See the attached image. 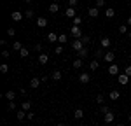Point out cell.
Here are the masks:
<instances>
[{
	"instance_id": "6da1fadb",
	"label": "cell",
	"mask_w": 131,
	"mask_h": 126,
	"mask_svg": "<svg viewBox=\"0 0 131 126\" xmlns=\"http://www.w3.org/2000/svg\"><path fill=\"white\" fill-rule=\"evenodd\" d=\"M117 82L121 84V86H126V84L129 82V75H126V74H119V75H117Z\"/></svg>"
},
{
	"instance_id": "7a4b0ae2",
	"label": "cell",
	"mask_w": 131,
	"mask_h": 126,
	"mask_svg": "<svg viewBox=\"0 0 131 126\" xmlns=\"http://www.w3.org/2000/svg\"><path fill=\"white\" fill-rule=\"evenodd\" d=\"M70 33L75 37V39H82V32H81V26H72L70 28Z\"/></svg>"
},
{
	"instance_id": "3957f363",
	"label": "cell",
	"mask_w": 131,
	"mask_h": 126,
	"mask_svg": "<svg viewBox=\"0 0 131 126\" xmlns=\"http://www.w3.org/2000/svg\"><path fill=\"white\" fill-rule=\"evenodd\" d=\"M72 47H73V51L77 52V51H81L82 47H84V44H82V40H81V39H75V40L72 42Z\"/></svg>"
},
{
	"instance_id": "277c9868",
	"label": "cell",
	"mask_w": 131,
	"mask_h": 126,
	"mask_svg": "<svg viewBox=\"0 0 131 126\" xmlns=\"http://www.w3.org/2000/svg\"><path fill=\"white\" fill-rule=\"evenodd\" d=\"M58 33H54V32H49L47 35H46V39H47V42H51V44H54V42H58Z\"/></svg>"
},
{
	"instance_id": "5b68a950",
	"label": "cell",
	"mask_w": 131,
	"mask_h": 126,
	"mask_svg": "<svg viewBox=\"0 0 131 126\" xmlns=\"http://www.w3.org/2000/svg\"><path fill=\"white\" fill-rule=\"evenodd\" d=\"M40 82H42V79H39V77H31L30 79V88L31 89H37V88L40 86Z\"/></svg>"
},
{
	"instance_id": "8992f818",
	"label": "cell",
	"mask_w": 131,
	"mask_h": 126,
	"mask_svg": "<svg viewBox=\"0 0 131 126\" xmlns=\"http://www.w3.org/2000/svg\"><path fill=\"white\" fill-rule=\"evenodd\" d=\"M89 81H91V75H89V74L82 72L81 75H79V82H81V84H88Z\"/></svg>"
},
{
	"instance_id": "52a82bcc",
	"label": "cell",
	"mask_w": 131,
	"mask_h": 126,
	"mask_svg": "<svg viewBox=\"0 0 131 126\" xmlns=\"http://www.w3.org/2000/svg\"><path fill=\"white\" fill-rule=\"evenodd\" d=\"M23 18H25V14L19 12V10H14V12L10 14V19H12V21H21Z\"/></svg>"
},
{
	"instance_id": "ba28073f",
	"label": "cell",
	"mask_w": 131,
	"mask_h": 126,
	"mask_svg": "<svg viewBox=\"0 0 131 126\" xmlns=\"http://www.w3.org/2000/svg\"><path fill=\"white\" fill-rule=\"evenodd\" d=\"M88 14H89L91 18H98V16H100V9H98L96 5H94V7H89V9H88Z\"/></svg>"
},
{
	"instance_id": "9c48e42d",
	"label": "cell",
	"mask_w": 131,
	"mask_h": 126,
	"mask_svg": "<svg viewBox=\"0 0 131 126\" xmlns=\"http://www.w3.org/2000/svg\"><path fill=\"white\" fill-rule=\"evenodd\" d=\"M108 74L110 75H119V65H115V63L108 65Z\"/></svg>"
},
{
	"instance_id": "30bf717a",
	"label": "cell",
	"mask_w": 131,
	"mask_h": 126,
	"mask_svg": "<svg viewBox=\"0 0 131 126\" xmlns=\"http://www.w3.org/2000/svg\"><path fill=\"white\" fill-rule=\"evenodd\" d=\"M110 39H108V37H101L100 39V46L101 47H103V49H107V47H110Z\"/></svg>"
},
{
	"instance_id": "8fae6325",
	"label": "cell",
	"mask_w": 131,
	"mask_h": 126,
	"mask_svg": "<svg viewBox=\"0 0 131 126\" xmlns=\"http://www.w3.org/2000/svg\"><path fill=\"white\" fill-rule=\"evenodd\" d=\"M77 14H75V9L73 7H68V9L65 10V18H68V19H73Z\"/></svg>"
},
{
	"instance_id": "7c38bea8",
	"label": "cell",
	"mask_w": 131,
	"mask_h": 126,
	"mask_svg": "<svg viewBox=\"0 0 131 126\" xmlns=\"http://www.w3.org/2000/svg\"><path fill=\"white\" fill-rule=\"evenodd\" d=\"M103 60H105L107 63H112L114 60H115V54H114L112 51H107V52H105V56H103Z\"/></svg>"
},
{
	"instance_id": "4fadbf2b",
	"label": "cell",
	"mask_w": 131,
	"mask_h": 126,
	"mask_svg": "<svg viewBox=\"0 0 131 126\" xmlns=\"http://www.w3.org/2000/svg\"><path fill=\"white\" fill-rule=\"evenodd\" d=\"M114 121H115V116H114V112H107V114H105V123H107V124H110V123H114Z\"/></svg>"
},
{
	"instance_id": "5bb4252c",
	"label": "cell",
	"mask_w": 131,
	"mask_h": 126,
	"mask_svg": "<svg viewBox=\"0 0 131 126\" xmlns=\"http://www.w3.org/2000/svg\"><path fill=\"white\" fill-rule=\"evenodd\" d=\"M47 23H49V21L46 19V18H37V26H39V28H46Z\"/></svg>"
},
{
	"instance_id": "9a60e30c",
	"label": "cell",
	"mask_w": 131,
	"mask_h": 126,
	"mask_svg": "<svg viewBox=\"0 0 131 126\" xmlns=\"http://www.w3.org/2000/svg\"><path fill=\"white\" fill-rule=\"evenodd\" d=\"M47 61H49V56H47L46 52H40V54H39V63H40V65H46Z\"/></svg>"
},
{
	"instance_id": "2e32d148",
	"label": "cell",
	"mask_w": 131,
	"mask_h": 126,
	"mask_svg": "<svg viewBox=\"0 0 131 126\" xmlns=\"http://www.w3.org/2000/svg\"><path fill=\"white\" fill-rule=\"evenodd\" d=\"M105 16H107L108 19H112V18L115 16V9H114V7H107V9H105Z\"/></svg>"
},
{
	"instance_id": "e0dca14e",
	"label": "cell",
	"mask_w": 131,
	"mask_h": 126,
	"mask_svg": "<svg viewBox=\"0 0 131 126\" xmlns=\"http://www.w3.org/2000/svg\"><path fill=\"white\" fill-rule=\"evenodd\" d=\"M58 10H60V5H58L56 2H51V5H49V12H51V14H56Z\"/></svg>"
},
{
	"instance_id": "ac0fdd59",
	"label": "cell",
	"mask_w": 131,
	"mask_h": 126,
	"mask_svg": "<svg viewBox=\"0 0 131 126\" xmlns=\"http://www.w3.org/2000/svg\"><path fill=\"white\" fill-rule=\"evenodd\" d=\"M119 96H121V93H119V91H115V89H112L110 93H108V98L114 100V102H115V100H119Z\"/></svg>"
},
{
	"instance_id": "d6986e66",
	"label": "cell",
	"mask_w": 131,
	"mask_h": 126,
	"mask_svg": "<svg viewBox=\"0 0 131 126\" xmlns=\"http://www.w3.org/2000/svg\"><path fill=\"white\" fill-rule=\"evenodd\" d=\"M82 65H84V61H82V58H77L75 61L72 63V67H73V68H77V70H79V68H82Z\"/></svg>"
},
{
	"instance_id": "ffe728a7",
	"label": "cell",
	"mask_w": 131,
	"mask_h": 126,
	"mask_svg": "<svg viewBox=\"0 0 131 126\" xmlns=\"http://www.w3.org/2000/svg\"><path fill=\"white\" fill-rule=\"evenodd\" d=\"M61 77H63V75H61L60 70H54V72L51 74V79H52V81H60Z\"/></svg>"
},
{
	"instance_id": "44dd1931",
	"label": "cell",
	"mask_w": 131,
	"mask_h": 126,
	"mask_svg": "<svg viewBox=\"0 0 131 126\" xmlns=\"http://www.w3.org/2000/svg\"><path fill=\"white\" fill-rule=\"evenodd\" d=\"M88 54H89V51H88L86 47H82L81 51H77V56H79V58H82V60H84V58H86Z\"/></svg>"
},
{
	"instance_id": "7402d4cb",
	"label": "cell",
	"mask_w": 131,
	"mask_h": 126,
	"mask_svg": "<svg viewBox=\"0 0 131 126\" xmlns=\"http://www.w3.org/2000/svg\"><path fill=\"white\" fill-rule=\"evenodd\" d=\"M73 117H75V119H82V117H84V110H82V109H75Z\"/></svg>"
},
{
	"instance_id": "603a6c76",
	"label": "cell",
	"mask_w": 131,
	"mask_h": 126,
	"mask_svg": "<svg viewBox=\"0 0 131 126\" xmlns=\"http://www.w3.org/2000/svg\"><path fill=\"white\" fill-rule=\"evenodd\" d=\"M16 117H18V121H25V119H26V112H25V110L21 109V110H18Z\"/></svg>"
},
{
	"instance_id": "cb8c5ba5",
	"label": "cell",
	"mask_w": 131,
	"mask_h": 126,
	"mask_svg": "<svg viewBox=\"0 0 131 126\" xmlns=\"http://www.w3.org/2000/svg\"><path fill=\"white\" fill-rule=\"evenodd\" d=\"M21 109H23L25 112H30V109H31V103H30V102H23V103H21Z\"/></svg>"
},
{
	"instance_id": "d4e9b609",
	"label": "cell",
	"mask_w": 131,
	"mask_h": 126,
	"mask_svg": "<svg viewBox=\"0 0 131 126\" xmlns=\"http://www.w3.org/2000/svg\"><path fill=\"white\" fill-rule=\"evenodd\" d=\"M72 23H73V26H81L82 25V18L81 16H75V18L72 19Z\"/></svg>"
},
{
	"instance_id": "484cf974",
	"label": "cell",
	"mask_w": 131,
	"mask_h": 126,
	"mask_svg": "<svg viewBox=\"0 0 131 126\" xmlns=\"http://www.w3.org/2000/svg\"><path fill=\"white\" fill-rule=\"evenodd\" d=\"M5 98H7L9 102H14V98H16V93H14V91H7V93H5Z\"/></svg>"
},
{
	"instance_id": "4316f807",
	"label": "cell",
	"mask_w": 131,
	"mask_h": 126,
	"mask_svg": "<svg viewBox=\"0 0 131 126\" xmlns=\"http://www.w3.org/2000/svg\"><path fill=\"white\" fill-rule=\"evenodd\" d=\"M12 49H14V51H18V52H19L21 49H23V46H21V42H18V40H16V42H12Z\"/></svg>"
},
{
	"instance_id": "83f0119b",
	"label": "cell",
	"mask_w": 131,
	"mask_h": 126,
	"mask_svg": "<svg viewBox=\"0 0 131 126\" xmlns=\"http://www.w3.org/2000/svg\"><path fill=\"white\" fill-rule=\"evenodd\" d=\"M98 67H100V63H98V60H93V61L89 63V68L93 70V72H94V70H96Z\"/></svg>"
},
{
	"instance_id": "f1b7e54d",
	"label": "cell",
	"mask_w": 131,
	"mask_h": 126,
	"mask_svg": "<svg viewBox=\"0 0 131 126\" xmlns=\"http://www.w3.org/2000/svg\"><path fill=\"white\" fill-rule=\"evenodd\" d=\"M94 54H96V60H100V58H103V56H105V49H103V47H101V49H96V52H94Z\"/></svg>"
},
{
	"instance_id": "f546056e",
	"label": "cell",
	"mask_w": 131,
	"mask_h": 126,
	"mask_svg": "<svg viewBox=\"0 0 131 126\" xmlns=\"http://www.w3.org/2000/svg\"><path fill=\"white\" fill-rule=\"evenodd\" d=\"M9 72V65H7V63H2V65H0V74H7Z\"/></svg>"
},
{
	"instance_id": "4dcf8cb0",
	"label": "cell",
	"mask_w": 131,
	"mask_h": 126,
	"mask_svg": "<svg viewBox=\"0 0 131 126\" xmlns=\"http://www.w3.org/2000/svg\"><path fill=\"white\" fill-rule=\"evenodd\" d=\"M82 44H84V46H89L91 44V37H88V35H82Z\"/></svg>"
},
{
	"instance_id": "1f68e13d",
	"label": "cell",
	"mask_w": 131,
	"mask_h": 126,
	"mask_svg": "<svg viewBox=\"0 0 131 126\" xmlns=\"http://www.w3.org/2000/svg\"><path fill=\"white\" fill-rule=\"evenodd\" d=\"M28 54H30V51H28L26 47H23V49H21V51H19V56H21V58H26Z\"/></svg>"
},
{
	"instance_id": "d6a6232c",
	"label": "cell",
	"mask_w": 131,
	"mask_h": 126,
	"mask_svg": "<svg viewBox=\"0 0 131 126\" xmlns=\"http://www.w3.org/2000/svg\"><path fill=\"white\" fill-rule=\"evenodd\" d=\"M119 32H121L122 35H124V33H128V32H129V28H128V25H121V26H119Z\"/></svg>"
},
{
	"instance_id": "836d02e7",
	"label": "cell",
	"mask_w": 131,
	"mask_h": 126,
	"mask_svg": "<svg viewBox=\"0 0 131 126\" xmlns=\"http://www.w3.org/2000/svg\"><path fill=\"white\" fill-rule=\"evenodd\" d=\"M63 49H65V47H63V44H58V46L54 47V52H56V54H61V52H63Z\"/></svg>"
},
{
	"instance_id": "e575fe53",
	"label": "cell",
	"mask_w": 131,
	"mask_h": 126,
	"mask_svg": "<svg viewBox=\"0 0 131 126\" xmlns=\"http://www.w3.org/2000/svg\"><path fill=\"white\" fill-rule=\"evenodd\" d=\"M33 16H35V14H33V10H31V9H28L26 12H25V18H26V19H31Z\"/></svg>"
},
{
	"instance_id": "d590c367",
	"label": "cell",
	"mask_w": 131,
	"mask_h": 126,
	"mask_svg": "<svg viewBox=\"0 0 131 126\" xmlns=\"http://www.w3.org/2000/svg\"><path fill=\"white\" fill-rule=\"evenodd\" d=\"M103 102H105V96H103V94H96V103L103 105Z\"/></svg>"
},
{
	"instance_id": "8d00e7d4",
	"label": "cell",
	"mask_w": 131,
	"mask_h": 126,
	"mask_svg": "<svg viewBox=\"0 0 131 126\" xmlns=\"http://www.w3.org/2000/svg\"><path fill=\"white\" fill-rule=\"evenodd\" d=\"M58 44H67V35H60L58 37Z\"/></svg>"
},
{
	"instance_id": "74e56055",
	"label": "cell",
	"mask_w": 131,
	"mask_h": 126,
	"mask_svg": "<svg viewBox=\"0 0 131 126\" xmlns=\"http://www.w3.org/2000/svg\"><path fill=\"white\" fill-rule=\"evenodd\" d=\"M77 4H79V0H68V7H77Z\"/></svg>"
},
{
	"instance_id": "f35d334b",
	"label": "cell",
	"mask_w": 131,
	"mask_h": 126,
	"mask_svg": "<svg viewBox=\"0 0 131 126\" xmlns=\"http://www.w3.org/2000/svg\"><path fill=\"white\" fill-rule=\"evenodd\" d=\"M100 110H101V114H103V116L107 114V112H110V110H108V107H107V105H101V107H100Z\"/></svg>"
},
{
	"instance_id": "ab89813d",
	"label": "cell",
	"mask_w": 131,
	"mask_h": 126,
	"mask_svg": "<svg viewBox=\"0 0 131 126\" xmlns=\"http://www.w3.org/2000/svg\"><path fill=\"white\" fill-rule=\"evenodd\" d=\"M94 5H96L98 9H100V7H105V0H96V4H94Z\"/></svg>"
},
{
	"instance_id": "60d3db41",
	"label": "cell",
	"mask_w": 131,
	"mask_h": 126,
	"mask_svg": "<svg viewBox=\"0 0 131 126\" xmlns=\"http://www.w3.org/2000/svg\"><path fill=\"white\" fill-rule=\"evenodd\" d=\"M7 35L14 37V35H16V30H14V28H7Z\"/></svg>"
},
{
	"instance_id": "b9f144b4",
	"label": "cell",
	"mask_w": 131,
	"mask_h": 126,
	"mask_svg": "<svg viewBox=\"0 0 131 126\" xmlns=\"http://www.w3.org/2000/svg\"><path fill=\"white\" fill-rule=\"evenodd\" d=\"M16 109V103L14 102H9V105H7V110H14Z\"/></svg>"
},
{
	"instance_id": "7bdbcfd3",
	"label": "cell",
	"mask_w": 131,
	"mask_h": 126,
	"mask_svg": "<svg viewBox=\"0 0 131 126\" xmlns=\"http://www.w3.org/2000/svg\"><path fill=\"white\" fill-rule=\"evenodd\" d=\"M33 117H35V114H33V112H26V119H28V121H31V119H33Z\"/></svg>"
},
{
	"instance_id": "ee69618b",
	"label": "cell",
	"mask_w": 131,
	"mask_h": 126,
	"mask_svg": "<svg viewBox=\"0 0 131 126\" xmlns=\"http://www.w3.org/2000/svg\"><path fill=\"white\" fill-rule=\"evenodd\" d=\"M124 74H126V75H129V77H131V65H128V67H126V70H124Z\"/></svg>"
},
{
	"instance_id": "f6af8a7d",
	"label": "cell",
	"mask_w": 131,
	"mask_h": 126,
	"mask_svg": "<svg viewBox=\"0 0 131 126\" xmlns=\"http://www.w3.org/2000/svg\"><path fill=\"white\" fill-rule=\"evenodd\" d=\"M2 56H4V58H9V56H10V52L7 51V49H4V51H2Z\"/></svg>"
},
{
	"instance_id": "bcb514c9",
	"label": "cell",
	"mask_w": 131,
	"mask_h": 126,
	"mask_svg": "<svg viewBox=\"0 0 131 126\" xmlns=\"http://www.w3.org/2000/svg\"><path fill=\"white\" fill-rule=\"evenodd\" d=\"M42 49H44L42 44H37V46H35V51H37V52H42Z\"/></svg>"
},
{
	"instance_id": "7dc6e473",
	"label": "cell",
	"mask_w": 131,
	"mask_h": 126,
	"mask_svg": "<svg viewBox=\"0 0 131 126\" xmlns=\"http://www.w3.org/2000/svg\"><path fill=\"white\" fill-rule=\"evenodd\" d=\"M126 25H128V26H131V16L128 18V21H126Z\"/></svg>"
},
{
	"instance_id": "c3c4849f",
	"label": "cell",
	"mask_w": 131,
	"mask_h": 126,
	"mask_svg": "<svg viewBox=\"0 0 131 126\" xmlns=\"http://www.w3.org/2000/svg\"><path fill=\"white\" fill-rule=\"evenodd\" d=\"M25 2H26V4H31V2H33V0H25Z\"/></svg>"
},
{
	"instance_id": "681fc988",
	"label": "cell",
	"mask_w": 131,
	"mask_h": 126,
	"mask_svg": "<svg viewBox=\"0 0 131 126\" xmlns=\"http://www.w3.org/2000/svg\"><path fill=\"white\" fill-rule=\"evenodd\" d=\"M128 37H129V39H131V30H129V32H128Z\"/></svg>"
},
{
	"instance_id": "f907efd6",
	"label": "cell",
	"mask_w": 131,
	"mask_h": 126,
	"mask_svg": "<svg viewBox=\"0 0 131 126\" xmlns=\"http://www.w3.org/2000/svg\"><path fill=\"white\" fill-rule=\"evenodd\" d=\"M56 126H67V124H63V123H60V124H56Z\"/></svg>"
},
{
	"instance_id": "816d5d0a",
	"label": "cell",
	"mask_w": 131,
	"mask_h": 126,
	"mask_svg": "<svg viewBox=\"0 0 131 126\" xmlns=\"http://www.w3.org/2000/svg\"><path fill=\"white\" fill-rule=\"evenodd\" d=\"M128 119H129V123H131V114H129V117H128Z\"/></svg>"
},
{
	"instance_id": "f5cc1de1",
	"label": "cell",
	"mask_w": 131,
	"mask_h": 126,
	"mask_svg": "<svg viewBox=\"0 0 131 126\" xmlns=\"http://www.w3.org/2000/svg\"><path fill=\"white\" fill-rule=\"evenodd\" d=\"M115 126H124V124H115Z\"/></svg>"
},
{
	"instance_id": "db71d44e",
	"label": "cell",
	"mask_w": 131,
	"mask_h": 126,
	"mask_svg": "<svg viewBox=\"0 0 131 126\" xmlns=\"http://www.w3.org/2000/svg\"><path fill=\"white\" fill-rule=\"evenodd\" d=\"M49 2H56V0H49Z\"/></svg>"
},
{
	"instance_id": "11a10c76",
	"label": "cell",
	"mask_w": 131,
	"mask_h": 126,
	"mask_svg": "<svg viewBox=\"0 0 131 126\" xmlns=\"http://www.w3.org/2000/svg\"><path fill=\"white\" fill-rule=\"evenodd\" d=\"M79 126H84V124H79Z\"/></svg>"
}]
</instances>
